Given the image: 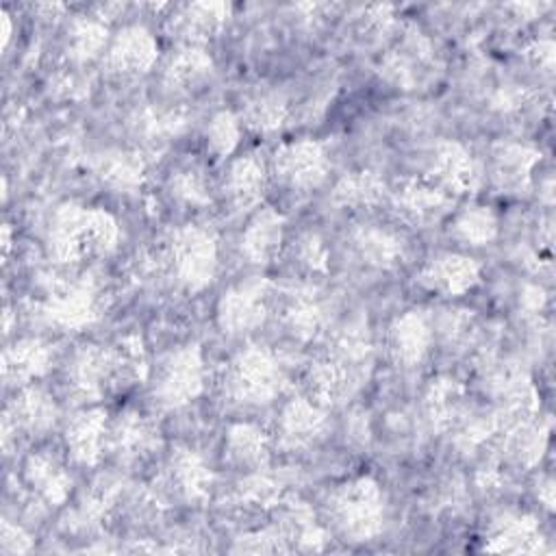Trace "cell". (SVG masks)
<instances>
[{
  "label": "cell",
  "mask_w": 556,
  "mask_h": 556,
  "mask_svg": "<svg viewBox=\"0 0 556 556\" xmlns=\"http://www.w3.org/2000/svg\"><path fill=\"white\" fill-rule=\"evenodd\" d=\"M150 361L141 337L124 334L113 343H85L65 365V387L78 402H98L148 382Z\"/></svg>",
  "instance_id": "cell-1"
},
{
  "label": "cell",
  "mask_w": 556,
  "mask_h": 556,
  "mask_svg": "<svg viewBox=\"0 0 556 556\" xmlns=\"http://www.w3.org/2000/svg\"><path fill=\"white\" fill-rule=\"evenodd\" d=\"M54 363V350L39 337L17 339L2 352V380L7 387L22 389L43 378Z\"/></svg>",
  "instance_id": "cell-29"
},
{
  "label": "cell",
  "mask_w": 556,
  "mask_h": 556,
  "mask_svg": "<svg viewBox=\"0 0 556 556\" xmlns=\"http://www.w3.org/2000/svg\"><path fill=\"white\" fill-rule=\"evenodd\" d=\"M0 17H2V48L7 50L9 39H11V33H13V26H11V15H9V11H2Z\"/></svg>",
  "instance_id": "cell-46"
},
{
  "label": "cell",
  "mask_w": 556,
  "mask_h": 556,
  "mask_svg": "<svg viewBox=\"0 0 556 556\" xmlns=\"http://www.w3.org/2000/svg\"><path fill=\"white\" fill-rule=\"evenodd\" d=\"M287 269L302 282L321 278L330 269V254L324 237L315 230H302L293 239H287L280 254Z\"/></svg>",
  "instance_id": "cell-34"
},
{
  "label": "cell",
  "mask_w": 556,
  "mask_h": 556,
  "mask_svg": "<svg viewBox=\"0 0 556 556\" xmlns=\"http://www.w3.org/2000/svg\"><path fill=\"white\" fill-rule=\"evenodd\" d=\"M159 59V43L152 30L141 24L119 28L102 56V70L117 80H132L148 74Z\"/></svg>",
  "instance_id": "cell-13"
},
{
  "label": "cell",
  "mask_w": 556,
  "mask_h": 556,
  "mask_svg": "<svg viewBox=\"0 0 556 556\" xmlns=\"http://www.w3.org/2000/svg\"><path fill=\"white\" fill-rule=\"evenodd\" d=\"M271 311L278 319V326L291 339L311 341L324 330V308L315 291L302 280L298 285L278 289V293L271 287Z\"/></svg>",
  "instance_id": "cell-20"
},
{
  "label": "cell",
  "mask_w": 556,
  "mask_h": 556,
  "mask_svg": "<svg viewBox=\"0 0 556 556\" xmlns=\"http://www.w3.org/2000/svg\"><path fill=\"white\" fill-rule=\"evenodd\" d=\"M541 161V152L517 141H497L491 148L489 172L491 182L500 193L519 195L532 185L534 167Z\"/></svg>",
  "instance_id": "cell-26"
},
{
  "label": "cell",
  "mask_w": 556,
  "mask_h": 556,
  "mask_svg": "<svg viewBox=\"0 0 556 556\" xmlns=\"http://www.w3.org/2000/svg\"><path fill=\"white\" fill-rule=\"evenodd\" d=\"M156 271L178 291H204L219 265L217 239L198 224H182L167 230L154 252Z\"/></svg>",
  "instance_id": "cell-3"
},
{
  "label": "cell",
  "mask_w": 556,
  "mask_h": 556,
  "mask_svg": "<svg viewBox=\"0 0 556 556\" xmlns=\"http://www.w3.org/2000/svg\"><path fill=\"white\" fill-rule=\"evenodd\" d=\"M215 484V473L204 456L191 447H174L163 460L152 491L163 506L202 504Z\"/></svg>",
  "instance_id": "cell-7"
},
{
  "label": "cell",
  "mask_w": 556,
  "mask_h": 556,
  "mask_svg": "<svg viewBox=\"0 0 556 556\" xmlns=\"http://www.w3.org/2000/svg\"><path fill=\"white\" fill-rule=\"evenodd\" d=\"M241 122L232 111H217L204 128V150L215 161H224L235 154L241 141Z\"/></svg>",
  "instance_id": "cell-39"
},
{
  "label": "cell",
  "mask_w": 556,
  "mask_h": 556,
  "mask_svg": "<svg viewBox=\"0 0 556 556\" xmlns=\"http://www.w3.org/2000/svg\"><path fill=\"white\" fill-rule=\"evenodd\" d=\"M332 202L350 213H367L387 198V185L374 169H352L332 187Z\"/></svg>",
  "instance_id": "cell-35"
},
{
  "label": "cell",
  "mask_w": 556,
  "mask_h": 556,
  "mask_svg": "<svg viewBox=\"0 0 556 556\" xmlns=\"http://www.w3.org/2000/svg\"><path fill=\"white\" fill-rule=\"evenodd\" d=\"M274 450L271 434L250 421H237L224 437V463L239 473L263 471Z\"/></svg>",
  "instance_id": "cell-30"
},
{
  "label": "cell",
  "mask_w": 556,
  "mask_h": 556,
  "mask_svg": "<svg viewBox=\"0 0 556 556\" xmlns=\"http://www.w3.org/2000/svg\"><path fill=\"white\" fill-rule=\"evenodd\" d=\"M111 33L104 22L98 17H76L70 22L65 30V54L72 63H89L93 59H102L109 43H111Z\"/></svg>",
  "instance_id": "cell-38"
},
{
  "label": "cell",
  "mask_w": 556,
  "mask_h": 556,
  "mask_svg": "<svg viewBox=\"0 0 556 556\" xmlns=\"http://www.w3.org/2000/svg\"><path fill=\"white\" fill-rule=\"evenodd\" d=\"M271 526L282 536L289 552H317L324 547V528L308 502L298 495H285L269 510Z\"/></svg>",
  "instance_id": "cell-24"
},
{
  "label": "cell",
  "mask_w": 556,
  "mask_h": 556,
  "mask_svg": "<svg viewBox=\"0 0 556 556\" xmlns=\"http://www.w3.org/2000/svg\"><path fill=\"white\" fill-rule=\"evenodd\" d=\"M287 243V217L274 206H258L250 215L241 239V256L252 265H269L280 258Z\"/></svg>",
  "instance_id": "cell-25"
},
{
  "label": "cell",
  "mask_w": 556,
  "mask_h": 556,
  "mask_svg": "<svg viewBox=\"0 0 556 556\" xmlns=\"http://www.w3.org/2000/svg\"><path fill=\"white\" fill-rule=\"evenodd\" d=\"M141 172H143L141 161L137 156L124 154V152L104 156L98 167L100 178L115 189H132L135 185H139Z\"/></svg>",
  "instance_id": "cell-42"
},
{
  "label": "cell",
  "mask_w": 556,
  "mask_h": 556,
  "mask_svg": "<svg viewBox=\"0 0 556 556\" xmlns=\"http://www.w3.org/2000/svg\"><path fill=\"white\" fill-rule=\"evenodd\" d=\"M204 380L206 367L200 345H176L150 365V397L159 410H178L204 391Z\"/></svg>",
  "instance_id": "cell-6"
},
{
  "label": "cell",
  "mask_w": 556,
  "mask_h": 556,
  "mask_svg": "<svg viewBox=\"0 0 556 556\" xmlns=\"http://www.w3.org/2000/svg\"><path fill=\"white\" fill-rule=\"evenodd\" d=\"M30 549H33L30 534L22 526H15L9 519H2V526H0V552L2 554H26Z\"/></svg>",
  "instance_id": "cell-44"
},
{
  "label": "cell",
  "mask_w": 556,
  "mask_h": 556,
  "mask_svg": "<svg viewBox=\"0 0 556 556\" xmlns=\"http://www.w3.org/2000/svg\"><path fill=\"white\" fill-rule=\"evenodd\" d=\"M232 497H235V504H239L243 510L269 513L282 497V491L271 478L263 476L261 471H254V473H243V478L237 482Z\"/></svg>",
  "instance_id": "cell-40"
},
{
  "label": "cell",
  "mask_w": 556,
  "mask_h": 556,
  "mask_svg": "<svg viewBox=\"0 0 556 556\" xmlns=\"http://www.w3.org/2000/svg\"><path fill=\"white\" fill-rule=\"evenodd\" d=\"M328 428L330 421L326 408L300 393L280 406L269 434L274 447L285 452H306L326 437Z\"/></svg>",
  "instance_id": "cell-12"
},
{
  "label": "cell",
  "mask_w": 556,
  "mask_h": 556,
  "mask_svg": "<svg viewBox=\"0 0 556 556\" xmlns=\"http://www.w3.org/2000/svg\"><path fill=\"white\" fill-rule=\"evenodd\" d=\"M228 15L230 7L226 2L174 4L165 15L163 30L176 46L204 48V43L219 35Z\"/></svg>",
  "instance_id": "cell-17"
},
{
  "label": "cell",
  "mask_w": 556,
  "mask_h": 556,
  "mask_svg": "<svg viewBox=\"0 0 556 556\" xmlns=\"http://www.w3.org/2000/svg\"><path fill=\"white\" fill-rule=\"evenodd\" d=\"M424 178L456 200L476 191L480 185V167L467 146L443 139L434 146Z\"/></svg>",
  "instance_id": "cell-18"
},
{
  "label": "cell",
  "mask_w": 556,
  "mask_h": 556,
  "mask_svg": "<svg viewBox=\"0 0 556 556\" xmlns=\"http://www.w3.org/2000/svg\"><path fill=\"white\" fill-rule=\"evenodd\" d=\"M447 232L465 248H482L497 239L500 219L489 204L469 202L463 208L452 211Z\"/></svg>",
  "instance_id": "cell-36"
},
{
  "label": "cell",
  "mask_w": 556,
  "mask_h": 556,
  "mask_svg": "<svg viewBox=\"0 0 556 556\" xmlns=\"http://www.w3.org/2000/svg\"><path fill=\"white\" fill-rule=\"evenodd\" d=\"M9 250H11V226L4 224L2 226V254H4V258L9 256Z\"/></svg>",
  "instance_id": "cell-47"
},
{
  "label": "cell",
  "mask_w": 556,
  "mask_h": 556,
  "mask_svg": "<svg viewBox=\"0 0 556 556\" xmlns=\"http://www.w3.org/2000/svg\"><path fill=\"white\" fill-rule=\"evenodd\" d=\"M215 389L228 406H265L282 389L280 363L265 345H245L222 363L215 376Z\"/></svg>",
  "instance_id": "cell-4"
},
{
  "label": "cell",
  "mask_w": 556,
  "mask_h": 556,
  "mask_svg": "<svg viewBox=\"0 0 556 556\" xmlns=\"http://www.w3.org/2000/svg\"><path fill=\"white\" fill-rule=\"evenodd\" d=\"M484 549L495 554H541L545 539L532 515L506 510L489 523Z\"/></svg>",
  "instance_id": "cell-28"
},
{
  "label": "cell",
  "mask_w": 556,
  "mask_h": 556,
  "mask_svg": "<svg viewBox=\"0 0 556 556\" xmlns=\"http://www.w3.org/2000/svg\"><path fill=\"white\" fill-rule=\"evenodd\" d=\"M169 193L185 206L202 208L211 204V185L204 176V169L198 165L180 167L169 178Z\"/></svg>",
  "instance_id": "cell-41"
},
{
  "label": "cell",
  "mask_w": 556,
  "mask_h": 556,
  "mask_svg": "<svg viewBox=\"0 0 556 556\" xmlns=\"http://www.w3.org/2000/svg\"><path fill=\"white\" fill-rule=\"evenodd\" d=\"M356 384V365H350L328 352L313 356L300 374L302 395L326 410L350 397Z\"/></svg>",
  "instance_id": "cell-15"
},
{
  "label": "cell",
  "mask_w": 556,
  "mask_h": 556,
  "mask_svg": "<svg viewBox=\"0 0 556 556\" xmlns=\"http://www.w3.org/2000/svg\"><path fill=\"white\" fill-rule=\"evenodd\" d=\"M39 315L59 330H83L100 317V291L89 276H61L52 280L41 300Z\"/></svg>",
  "instance_id": "cell-8"
},
{
  "label": "cell",
  "mask_w": 556,
  "mask_h": 556,
  "mask_svg": "<svg viewBox=\"0 0 556 556\" xmlns=\"http://www.w3.org/2000/svg\"><path fill=\"white\" fill-rule=\"evenodd\" d=\"M59 417L56 400L41 387L28 384L15 389V395L9 400L2 415V447L11 452V445L17 439L41 437L54 428Z\"/></svg>",
  "instance_id": "cell-10"
},
{
  "label": "cell",
  "mask_w": 556,
  "mask_h": 556,
  "mask_svg": "<svg viewBox=\"0 0 556 556\" xmlns=\"http://www.w3.org/2000/svg\"><path fill=\"white\" fill-rule=\"evenodd\" d=\"M526 56L534 67H539L543 72H552V67H554V43H552V39L532 41L526 50Z\"/></svg>",
  "instance_id": "cell-45"
},
{
  "label": "cell",
  "mask_w": 556,
  "mask_h": 556,
  "mask_svg": "<svg viewBox=\"0 0 556 556\" xmlns=\"http://www.w3.org/2000/svg\"><path fill=\"white\" fill-rule=\"evenodd\" d=\"M350 248L365 267L376 271H393L406 256L404 239L384 226H358L350 235Z\"/></svg>",
  "instance_id": "cell-31"
},
{
  "label": "cell",
  "mask_w": 556,
  "mask_h": 556,
  "mask_svg": "<svg viewBox=\"0 0 556 556\" xmlns=\"http://www.w3.org/2000/svg\"><path fill=\"white\" fill-rule=\"evenodd\" d=\"M434 341V328L421 311H406L391 319L384 332V350L395 367L413 369L426 361Z\"/></svg>",
  "instance_id": "cell-21"
},
{
  "label": "cell",
  "mask_w": 556,
  "mask_h": 556,
  "mask_svg": "<svg viewBox=\"0 0 556 556\" xmlns=\"http://www.w3.org/2000/svg\"><path fill=\"white\" fill-rule=\"evenodd\" d=\"M22 482L35 500L50 508L63 506L74 489L70 469L52 450H35L24 458Z\"/></svg>",
  "instance_id": "cell-23"
},
{
  "label": "cell",
  "mask_w": 556,
  "mask_h": 556,
  "mask_svg": "<svg viewBox=\"0 0 556 556\" xmlns=\"http://www.w3.org/2000/svg\"><path fill=\"white\" fill-rule=\"evenodd\" d=\"M232 552H237V554H289L282 536L276 532V528L271 523L267 528L241 534L235 541Z\"/></svg>",
  "instance_id": "cell-43"
},
{
  "label": "cell",
  "mask_w": 556,
  "mask_h": 556,
  "mask_svg": "<svg viewBox=\"0 0 556 556\" xmlns=\"http://www.w3.org/2000/svg\"><path fill=\"white\" fill-rule=\"evenodd\" d=\"M384 493L371 476L339 482L326 497V519L348 543L374 541L384 526Z\"/></svg>",
  "instance_id": "cell-5"
},
{
  "label": "cell",
  "mask_w": 556,
  "mask_h": 556,
  "mask_svg": "<svg viewBox=\"0 0 556 556\" xmlns=\"http://www.w3.org/2000/svg\"><path fill=\"white\" fill-rule=\"evenodd\" d=\"M215 72L213 56L204 48L176 46L161 65V78L172 91H193L202 87Z\"/></svg>",
  "instance_id": "cell-32"
},
{
  "label": "cell",
  "mask_w": 556,
  "mask_h": 556,
  "mask_svg": "<svg viewBox=\"0 0 556 556\" xmlns=\"http://www.w3.org/2000/svg\"><path fill=\"white\" fill-rule=\"evenodd\" d=\"M117 241L119 224L109 211L74 202L54 211L46 232L48 256L70 267L109 256Z\"/></svg>",
  "instance_id": "cell-2"
},
{
  "label": "cell",
  "mask_w": 556,
  "mask_h": 556,
  "mask_svg": "<svg viewBox=\"0 0 556 556\" xmlns=\"http://www.w3.org/2000/svg\"><path fill=\"white\" fill-rule=\"evenodd\" d=\"M237 117L243 128L258 135H269L287 122L289 102L280 89L261 85L243 96Z\"/></svg>",
  "instance_id": "cell-33"
},
{
  "label": "cell",
  "mask_w": 556,
  "mask_h": 556,
  "mask_svg": "<svg viewBox=\"0 0 556 556\" xmlns=\"http://www.w3.org/2000/svg\"><path fill=\"white\" fill-rule=\"evenodd\" d=\"M269 176L285 189L311 191L317 189L330 172L326 148L311 137L280 143L269 159Z\"/></svg>",
  "instance_id": "cell-9"
},
{
  "label": "cell",
  "mask_w": 556,
  "mask_h": 556,
  "mask_svg": "<svg viewBox=\"0 0 556 556\" xmlns=\"http://www.w3.org/2000/svg\"><path fill=\"white\" fill-rule=\"evenodd\" d=\"M161 447V428L154 417L137 410L124 408L117 417L109 421V447L106 454H113L124 465H137L154 456Z\"/></svg>",
  "instance_id": "cell-16"
},
{
  "label": "cell",
  "mask_w": 556,
  "mask_h": 556,
  "mask_svg": "<svg viewBox=\"0 0 556 556\" xmlns=\"http://www.w3.org/2000/svg\"><path fill=\"white\" fill-rule=\"evenodd\" d=\"M267 185H269V167L258 156L243 154L230 161L224 174L222 191L226 202L235 211L248 213L258 208V204L265 198Z\"/></svg>",
  "instance_id": "cell-27"
},
{
  "label": "cell",
  "mask_w": 556,
  "mask_h": 556,
  "mask_svg": "<svg viewBox=\"0 0 556 556\" xmlns=\"http://www.w3.org/2000/svg\"><path fill=\"white\" fill-rule=\"evenodd\" d=\"M482 280V267L476 258L458 252H439L417 271L415 282L439 298H460L473 291Z\"/></svg>",
  "instance_id": "cell-19"
},
{
  "label": "cell",
  "mask_w": 556,
  "mask_h": 556,
  "mask_svg": "<svg viewBox=\"0 0 556 556\" xmlns=\"http://www.w3.org/2000/svg\"><path fill=\"white\" fill-rule=\"evenodd\" d=\"M271 311V285L245 280L226 289L215 308L217 328L226 337H243L265 324Z\"/></svg>",
  "instance_id": "cell-11"
},
{
  "label": "cell",
  "mask_w": 556,
  "mask_h": 556,
  "mask_svg": "<svg viewBox=\"0 0 556 556\" xmlns=\"http://www.w3.org/2000/svg\"><path fill=\"white\" fill-rule=\"evenodd\" d=\"M109 415L91 406L74 413L63 428V445L70 460L78 467H96L109 447Z\"/></svg>",
  "instance_id": "cell-22"
},
{
  "label": "cell",
  "mask_w": 556,
  "mask_h": 556,
  "mask_svg": "<svg viewBox=\"0 0 556 556\" xmlns=\"http://www.w3.org/2000/svg\"><path fill=\"white\" fill-rule=\"evenodd\" d=\"M391 211L397 222L410 228H430L447 219L454 211V198L421 178L402 180L391 193Z\"/></svg>",
  "instance_id": "cell-14"
},
{
  "label": "cell",
  "mask_w": 556,
  "mask_h": 556,
  "mask_svg": "<svg viewBox=\"0 0 556 556\" xmlns=\"http://www.w3.org/2000/svg\"><path fill=\"white\" fill-rule=\"evenodd\" d=\"M495 434H500L504 456L519 467L534 465L547 445V426L539 417L500 426Z\"/></svg>",
  "instance_id": "cell-37"
}]
</instances>
